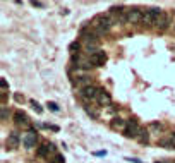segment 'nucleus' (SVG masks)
<instances>
[{
	"label": "nucleus",
	"mask_w": 175,
	"mask_h": 163,
	"mask_svg": "<svg viewBox=\"0 0 175 163\" xmlns=\"http://www.w3.org/2000/svg\"><path fill=\"white\" fill-rule=\"evenodd\" d=\"M14 120L17 125H28V115L22 112H16L14 113Z\"/></svg>",
	"instance_id": "1a4fd4ad"
},
{
	"label": "nucleus",
	"mask_w": 175,
	"mask_h": 163,
	"mask_svg": "<svg viewBox=\"0 0 175 163\" xmlns=\"http://www.w3.org/2000/svg\"><path fill=\"white\" fill-rule=\"evenodd\" d=\"M137 141H139L141 144H148V141H149V136H148V131H146V129H141V131H139Z\"/></svg>",
	"instance_id": "f8f14e48"
},
{
	"label": "nucleus",
	"mask_w": 175,
	"mask_h": 163,
	"mask_svg": "<svg viewBox=\"0 0 175 163\" xmlns=\"http://www.w3.org/2000/svg\"><path fill=\"white\" fill-rule=\"evenodd\" d=\"M139 131H141V127L137 125L136 120H127V127H126V131H124L126 137H134V139H137Z\"/></svg>",
	"instance_id": "f03ea898"
},
{
	"label": "nucleus",
	"mask_w": 175,
	"mask_h": 163,
	"mask_svg": "<svg viewBox=\"0 0 175 163\" xmlns=\"http://www.w3.org/2000/svg\"><path fill=\"white\" fill-rule=\"evenodd\" d=\"M156 28H158L160 31H163V29H166V28H168V17H166L165 14H163V16H161L158 21H156Z\"/></svg>",
	"instance_id": "9b49d317"
},
{
	"label": "nucleus",
	"mask_w": 175,
	"mask_h": 163,
	"mask_svg": "<svg viewBox=\"0 0 175 163\" xmlns=\"http://www.w3.org/2000/svg\"><path fill=\"white\" fill-rule=\"evenodd\" d=\"M143 22L144 24H155V17L151 16V12H149V9L144 12V16H143Z\"/></svg>",
	"instance_id": "ddd939ff"
},
{
	"label": "nucleus",
	"mask_w": 175,
	"mask_h": 163,
	"mask_svg": "<svg viewBox=\"0 0 175 163\" xmlns=\"http://www.w3.org/2000/svg\"><path fill=\"white\" fill-rule=\"evenodd\" d=\"M31 105H33V108H34V112H36V113H41V112H43V108H41V105H39L38 102L31 100Z\"/></svg>",
	"instance_id": "a211bd4d"
},
{
	"label": "nucleus",
	"mask_w": 175,
	"mask_h": 163,
	"mask_svg": "<svg viewBox=\"0 0 175 163\" xmlns=\"http://www.w3.org/2000/svg\"><path fill=\"white\" fill-rule=\"evenodd\" d=\"M55 163H65L64 156H62V154H57V156H55Z\"/></svg>",
	"instance_id": "5701e85b"
},
{
	"label": "nucleus",
	"mask_w": 175,
	"mask_h": 163,
	"mask_svg": "<svg viewBox=\"0 0 175 163\" xmlns=\"http://www.w3.org/2000/svg\"><path fill=\"white\" fill-rule=\"evenodd\" d=\"M91 64L95 65V67H101V65H105V62H107V53L105 51H96L95 55H91Z\"/></svg>",
	"instance_id": "20e7f679"
},
{
	"label": "nucleus",
	"mask_w": 175,
	"mask_h": 163,
	"mask_svg": "<svg viewBox=\"0 0 175 163\" xmlns=\"http://www.w3.org/2000/svg\"><path fill=\"white\" fill-rule=\"evenodd\" d=\"M22 144H24L26 148H33V146H36V132H34V131H29V132L22 137Z\"/></svg>",
	"instance_id": "6e6552de"
},
{
	"label": "nucleus",
	"mask_w": 175,
	"mask_h": 163,
	"mask_svg": "<svg viewBox=\"0 0 175 163\" xmlns=\"http://www.w3.org/2000/svg\"><path fill=\"white\" fill-rule=\"evenodd\" d=\"M79 48H81V43H79V41H72V43L69 45V50H70L72 55H76V53L79 51Z\"/></svg>",
	"instance_id": "2eb2a0df"
},
{
	"label": "nucleus",
	"mask_w": 175,
	"mask_h": 163,
	"mask_svg": "<svg viewBox=\"0 0 175 163\" xmlns=\"http://www.w3.org/2000/svg\"><path fill=\"white\" fill-rule=\"evenodd\" d=\"M47 146H48V153L50 151H55V146H53V144H47Z\"/></svg>",
	"instance_id": "a878e982"
},
{
	"label": "nucleus",
	"mask_w": 175,
	"mask_h": 163,
	"mask_svg": "<svg viewBox=\"0 0 175 163\" xmlns=\"http://www.w3.org/2000/svg\"><path fill=\"white\" fill-rule=\"evenodd\" d=\"M95 154H96V156H103V154H107V151H96Z\"/></svg>",
	"instance_id": "bb28decb"
},
{
	"label": "nucleus",
	"mask_w": 175,
	"mask_h": 163,
	"mask_svg": "<svg viewBox=\"0 0 175 163\" xmlns=\"http://www.w3.org/2000/svg\"><path fill=\"white\" fill-rule=\"evenodd\" d=\"M112 24H113V21H112L110 16L98 14L96 17L93 19V22H91V29H93V33H95L96 36H103V34L112 28Z\"/></svg>",
	"instance_id": "f257e3e1"
},
{
	"label": "nucleus",
	"mask_w": 175,
	"mask_h": 163,
	"mask_svg": "<svg viewBox=\"0 0 175 163\" xmlns=\"http://www.w3.org/2000/svg\"><path fill=\"white\" fill-rule=\"evenodd\" d=\"M86 112H88V115H91L93 119H96V117H98V112L95 110V108H89V107H86Z\"/></svg>",
	"instance_id": "aec40b11"
},
{
	"label": "nucleus",
	"mask_w": 175,
	"mask_h": 163,
	"mask_svg": "<svg viewBox=\"0 0 175 163\" xmlns=\"http://www.w3.org/2000/svg\"><path fill=\"white\" fill-rule=\"evenodd\" d=\"M149 131H156V132H160V131H161V124L151 122V124H149Z\"/></svg>",
	"instance_id": "f3484780"
},
{
	"label": "nucleus",
	"mask_w": 175,
	"mask_h": 163,
	"mask_svg": "<svg viewBox=\"0 0 175 163\" xmlns=\"http://www.w3.org/2000/svg\"><path fill=\"white\" fill-rule=\"evenodd\" d=\"M96 102L100 103V107H110V105H112V96H110L105 89H100Z\"/></svg>",
	"instance_id": "423d86ee"
},
{
	"label": "nucleus",
	"mask_w": 175,
	"mask_h": 163,
	"mask_svg": "<svg viewBox=\"0 0 175 163\" xmlns=\"http://www.w3.org/2000/svg\"><path fill=\"white\" fill-rule=\"evenodd\" d=\"M7 115H9L7 108H5V107H2V120H7Z\"/></svg>",
	"instance_id": "4be33fe9"
},
{
	"label": "nucleus",
	"mask_w": 175,
	"mask_h": 163,
	"mask_svg": "<svg viewBox=\"0 0 175 163\" xmlns=\"http://www.w3.org/2000/svg\"><path fill=\"white\" fill-rule=\"evenodd\" d=\"M110 125H112V129H113V131H126L127 120H124L122 117H113V119H112V122H110Z\"/></svg>",
	"instance_id": "0eeeda50"
},
{
	"label": "nucleus",
	"mask_w": 175,
	"mask_h": 163,
	"mask_svg": "<svg viewBox=\"0 0 175 163\" xmlns=\"http://www.w3.org/2000/svg\"><path fill=\"white\" fill-rule=\"evenodd\" d=\"M98 93H100L98 88H95V86H86V88H82V93H81V94H82L84 100H96Z\"/></svg>",
	"instance_id": "39448f33"
},
{
	"label": "nucleus",
	"mask_w": 175,
	"mask_h": 163,
	"mask_svg": "<svg viewBox=\"0 0 175 163\" xmlns=\"http://www.w3.org/2000/svg\"><path fill=\"white\" fill-rule=\"evenodd\" d=\"M14 100H16L17 103H22V102H24V96L19 94V93H16V94H14Z\"/></svg>",
	"instance_id": "412c9836"
},
{
	"label": "nucleus",
	"mask_w": 175,
	"mask_h": 163,
	"mask_svg": "<svg viewBox=\"0 0 175 163\" xmlns=\"http://www.w3.org/2000/svg\"><path fill=\"white\" fill-rule=\"evenodd\" d=\"M0 84H2V88H4V89H7V81H5V79H2Z\"/></svg>",
	"instance_id": "393cba45"
},
{
	"label": "nucleus",
	"mask_w": 175,
	"mask_h": 163,
	"mask_svg": "<svg viewBox=\"0 0 175 163\" xmlns=\"http://www.w3.org/2000/svg\"><path fill=\"white\" fill-rule=\"evenodd\" d=\"M143 12L141 9H129L127 10V22H132V24H137V22H143Z\"/></svg>",
	"instance_id": "7ed1b4c3"
},
{
	"label": "nucleus",
	"mask_w": 175,
	"mask_h": 163,
	"mask_svg": "<svg viewBox=\"0 0 175 163\" xmlns=\"http://www.w3.org/2000/svg\"><path fill=\"white\" fill-rule=\"evenodd\" d=\"M160 146H161V148H166V149H170V148H174L175 144H174V141H172V139H170V137H168V139H160Z\"/></svg>",
	"instance_id": "4468645a"
},
{
	"label": "nucleus",
	"mask_w": 175,
	"mask_h": 163,
	"mask_svg": "<svg viewBox=\"0 0 175 163\" xmlns=\"http://www.w3.org/2000/svg\"><path fill=\"white\" fill-rule=\"evenodd\" d=\"M48 154V146L45 144V146H39L38 148V156H41V158H45Z\"/></svg>",
	"instance_id": "dca6fc26"
},
{
	"label": "nucleus",
	"mask_w": 175,
	"mask_h": 163,
	"mask_svg": "<svg viewBox=\"0 0 175 163\" xmlns=\"http://www.w3.org/2000/svg\"><path fill=\"white\" fill-rule=\"evenodd\" d=\"M156 163H163V162H156Z\"/></svg>",
	"instance_id": "c85d7f7f"
},
{
	"label": "nucleus",
	"mask_w": 175,
	"mask_h": 163,
	"mask_svg": "<svg viewBox=\"0 0 175 163\" xmlns=\"http://www.w3.org/2000/svg\"><path fill=\"white\" fill-rule=\"evenodd\" d=\"M170 139H172V141H174V144H175V134H174V136H170Z\"/></svg>",
	"instance_id": "cd10ccee"
},
{
	"label": "nucleus",
	"mask_w": 175,
	"mask_h": 163,
	"mask_svg": "<svg viewBox=\"0 0 175 163\" xmlns=\"http://www.w3.org/2000/svg\"><path fill=\"white\" fill-rule=\"evenodd\" d=\"M47 107H48L52 112H58V110H60V108H58V105L55 102H48V103H47Z\"/></svg>",
	"instance_id": "6ab92c4d"
},
{
	"label": "nucleus",
	"mask_w": 175,
	"mask_h": 163,
	"mask_svg": "<svg viewBox=\"0 0 175 163\" xmlns=\"http://www.w3.org/2000/svg\"><path fill=\"white\" fill-rule=\"evenodd\" d=\"M19 136H17V134H10L9 137H7V146H9V148H12V149H14V148H17V146H19Z\"/></svg>",
	"instance_id": "9d476101"
},
{
	"label": "nucleus",
	"mask_w": 175,
	"mask_h": 163,
	"mask_svg": "<svg viewBox=\"0 0 175 163\" xmlns=\"http://www.w3.org/2000/svg\"><path fill=\"white\" fill-rule=\"evenodd\" d=\"M33 5L34 7H45V4H41V2H33Z\"/></svg>",
	"instance_id": "b1692460"
}]
</instances>
